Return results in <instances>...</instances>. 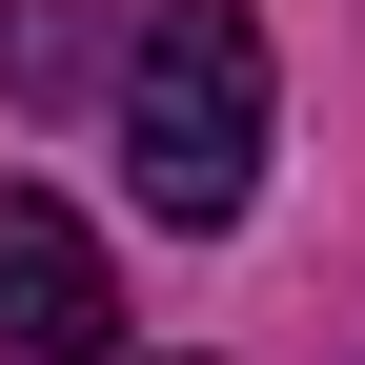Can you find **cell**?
<instances>
[{
    "instance_id": "obj_1",
    "label": "cell",
    "mask_w": 365,
    "mask_h": 365,
    "mask_svg": "<svg viewBox=\"0 0 365 365\" xmlns=\"http://www.w3.org/2000/svg\"><path fill=\"white\" fill-rule=\"evenodd\" d=\"M122 182L143 223H244L264 182V21L244 0H163L143 61H122Z\"/></svg>"
},
{
    "instance_id": "obj_3",
    "label": "cell",
    "mask_w": 365,
    "mask_h": 365,
    "mask_svg": "<svg viewBox=\"0 0 365 365\" xmlns=\"http://www.w3.org/2000/svg\"><path fill=\"white\" fill-rule=\"evenodd\" d=\"M102 81V0H21L0 21V102H81Z\"/></svg>"
},
{
    "instance_id": "obj_2",
    "label": "cell",
    "mask_w": 365,
    "mask_h": 365,
    "mask_svg": "<svg viewBox=\"0 0 365 365\" xmlns=\"http://www.w3.org/2000/svg\"><path fill=\"white\" fill-rule=\"evenodd\" d=\"M0 345H21V365H102V345H122V284H102V244H81L41 182H0Z\"/></svg>"
}]
</instances>
